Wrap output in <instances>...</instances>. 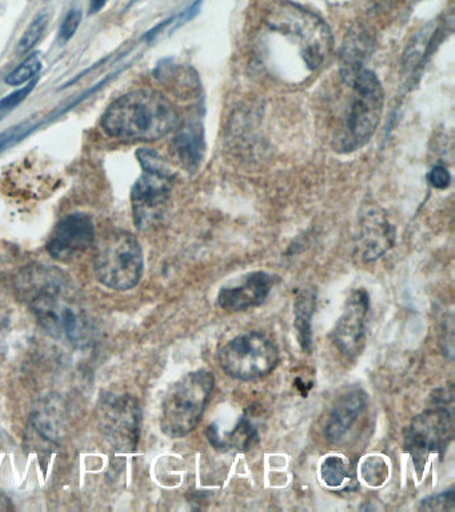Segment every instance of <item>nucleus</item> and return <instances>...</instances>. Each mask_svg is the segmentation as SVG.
I'll list each match as a JSON object with an SVG mask.
<instances>
[{"mask_svg": "<svg viewBox=\"0 0 455 512\" xmlns=\"http://www.w3.org/2000/svg\"><path fill=\"white\" fill-rule=\"evenodd\" d=\"M173 103L153 90L131 91L111 103L102 116L106 134L133 142H154L177 126Z\"/></svg>", "mask_w": 455, "mask_h": 512, "instance_id": "f257e3e1", "label": "nucleus"}, {"mask_svg": "<svg viewBox=\"0 0 455 512\" xmlns=\"http://www.w3.org/2000/svg\"><path fill=\"white\" fill-rule=\"evenodd\" d=\"M342 79L349 88V96L343 110L337 147L350 152L365 146L377 131L385 94L377 75L362 64L346 66L342 71Z\"/></svg>", "mask_w": 455, "mask_h": 512, "instance_id": "f03ea898", "label": "nucleus"}, {"mask_svg": "<svg viewBox=\"0 0 455 512\" xmlns=\"http://www.w3.org/2000/svg\"><path fill=\"white\" fill-rule=\"evenodd\" d=\"M453 384L433 394V407L411 420L405 432V450L413 458L415 470L421 475L433 454L442 458L454 436Z\"/></svg>", "mask_w": 455, "mask_h": 512, "instance_id": "7ed1b4c3", "label": "nucleus"}, {"mask_svg": "<svg viewBox=\"0 0 455 512\" xmlns=\"http://www.w3.org/2000/svg\"><path fill=\"white\" fill-rule=\"evenodd\" d=\"M215 379L213 372H189L167 391L162 403L161 428L170 438H183L201 422Z\"/></svg>", "mask_w": 455, "mask_h": 512, "instance_id": "20e7f679", "label": "nucleus"}, {"mask_svg": "<svg viewBox=\"0 0 455 512\" xmlns=\"http://www.w3.org/2000/svg\"><path fill=\"white\" fill-rule=\"evenodd\" d=\"M137 155L143 172L131 190V204L135 226L139 230H149L165 215L175 175L157 152L143 148Z\"/></svg>", "mask_w": 455, "mask_h": 512, "instance_id": "39448f33", "label": "nucleus"}, {"mask_svg": "<svg viewBox=\"0 0 455 512\" xmlns=\"http://www.w3.org/2000/svg\"><path fill=\"white\" fill-rule=\"evenodd\" d=\"M39 278L35 287L41 290L31 299L39 322L58 338H65L75 346L85 344L90 338L89 322L77 304L61 295L63 286L59 276L54 271H45V274H39Z\"/></svg>", "mask_w": 455, "mask_h": 512, "instance_id": "423d86ee", "label": "nucleus"}, {"mask_svg": "<svg viewBox=\"0 0 455 512\" xmlns=\"http://www.w3.org/2000/svg\"><path fill=\"white\" fill-rule=\"evenodd\" d=\"M98 279L115 291L131 290L141 282L143 252L133 234L113 231L103 236L94 256Z\"/></svg>", "mask_w": 455, "mask_h": 512, "instance_id": "0eeeda50", "label": "nucleus"}, {"mask_svg": "<svg viewBox=\"0 0 455 512\" xmlns=\"http://www.w3.org/2000/svg\"><path fill=\"white\" fill-rule=\"evenodd\" d=\"M218 362L231 378L250 382L265 378L278 366L277 347L261 332L235 336L218 352Z\"/></svg>", "mask_w": 455, "mask_h": 512, "instance_id": "6e6552de", "label": "nucleus"}, {"mask_svg": "<svg viewBox=\"0 0 455 512\" xmlns=\"http://www.w3.org/2000/svg\"><path fill=\"white\" fill-rule=\"evenodd\" d=\"M102 426L117 450L133 451L141 436V408L129 395L109 396L102 404Z\"/></svg>", "mask_w": 455, "mask_h": 512, "instance_id": "1a4fd4ad", "label": "nucleus"}, {"mask_svg": "<svg viewBox=\"0 0 455 512\" xmlns=\"http://www.w3.org/2000/svg\"><path fill=\"white\" fill-rule=\"evenodd\" d=\"M370 296L366 290H355L346 300L345 310L334 330V343L342 355L353 359L361 354L369 324Z\"/></svg>", "mask_w": 455, "mask_h": 512, "instance_id": "9d476101", "label": "nucleus"}, {"mask_svg": "<svg viewBox=\"0 0 455 512\" xmlns=\"http://www.w3.org/2000/svg\"><path fill=\"white\" fill-rule=\"evenodd\" d=\"M95 242V227L89 215L70 214L54 228L47 251L59 262H71L85 254Z\"/></svg>", "mask_w": 455, "mask_h": 512, "instance_id": "9b49d317", "label": "nucleus"}, {"mask_svg": "<svg viewBox=\"0 0 455 512\" xmlns=\"http://www.w3.org/2000/svg\"><path fill=\"white\" fill-rule=\"evenodd\" d=\"M275 283L273 275L258 271L246 275L241 282L223 287L218 292V304L223 310L239 312L265 302Z\"/></svg>", "mask_w": 455, "mask_h": 512, "instance_id": "f8f14e48", "label": "nucleus"}, {"mask_svg": "<svg viewBox=\"0 0 455 512\" xmlns=\"http://www.w3.org/2000/svg\"><path fill=\"white\" fill-rule=\"evenodd\" d=\"M369 398L365 391L355 387L346 391L334 404L325 426V436L330 443H339L357 424L366 411Z\"/></svg>", "mask_w": 455, "mask_h": 512, "instance_id": "ddd939ff", "label": "nucleus"}, {"mask_svg": "<svg viewBox=\"0 0 455 512\" xmlns=\"http://www.w3.org/2000/svg\"><path fill=\"white\" fill-rule=\"evenodd\" d=\"M394 243V230L386 216L370 210L362 218L358 236V250L365 262L381 258Z\"/></svg>", "mask_w": 455, "mask_h": 512, "instance_id": "4468645a", "label": "nucleus"}, {"mask_svg": "<svg viewBox=\"0 0 455 512\" xmlns=\"http://www.w3.org/2000/svg\"><path fill=\"white\" fill-rule=\"evenodd\" d=\"M174 150L182 166L187 170H197L205 151L202 127L197 123H190L178 131L174 140Z\"/></svg>", "mask_w": 455, "mask_h": 512, "instance_id": "2eb2a0df", "label": "nucleus"}, {"mask_svg": "<svg viewBox=\"0 0 455 512\" xmlns=\"http://www.w3.org/2000/svg\"><path fill=\"white\" fill-rule=\"evenodd\" d=\"M317 308V291L315 288H303L299 291L294 303L295 322L294 326L298 331V340L302 350L311 351L313 346V331H311V320Z\"/></svg>", "mask_w": 455, "mask_h": 512, "instance_id": "dca6fc26", "label": "nucleus"}, {"mask_svg": "<svg viewBox=\"0 0 455 512\" xmlns=\"http://www.w3.org/2000/svg\"><path fill=\"white\" fill-rule=\"evenodd\" d=\"M321 476L327 486L338 488L345 486L347 482H351L353 470L345 462V459L341 458V456L333 455L323 460Z\"/></svg>", "mask_w": 455, "mask_h": 512, "instance_id": "f3484780", "label": "nucleus"}, {"mask_svg": "<svg viewBox=\"0 0 455 512\" xmlns=\"http://www.w3.org/2000/svg\"><path fill=\"white\" fill-rule=\"evenodd\" d=\"M41 68V59H39L38 52H35V54L29 56L21 66H18L13 72H10V74L7 75L6 83L10 84V86H21V84H26L38 75Z\"/></svg>", "mask_w": 455, "mask_h": 512, "instance_id": "a211bd4d", "label": "nucleus"}, {"mask_svg": "<svg viewBox=\"0 0 455 512\" xmlns=\"http://www.w3.org/2000/svg\"><path fill=\"white\" fill-rule=\"evenodd\" d=\"M389 475V467L385 460L378 456L367 458L362 464V476L370 486L378 487L385 482Z\"/></svg>", "mask_w": 455, "mask_h": 512, "instance_id": "6ab92c4d", "label": "nucleus"}, {"mask_svg": "<svg viewBox=\"0 0 455 512\" xmlns=\"http://www.w3.org/2000/svg\"><path fill=\"white\" fill-rule=\"evenodd\" d=\"M257 438V431H255L253 424L247 419H242L235 430L231 432L230 444L241 451L249 450Z\"/></svg>", "mask_w": 455, "mask_h": 512, "instance_id": "aec40b11", "label": "nucleus"}, {"mask_svg": "<svg viewBox=\"0 0 455 512\" xmlns=\"http://www.w3.org/2000/svg\"><path fill=\"white\" fill-rule=\"evenodd\" d=\"M47 23H49L47 15H39L38 18L30 24V27L27 28L25 35L22 36L21 42H19V50L22 52L33 50L35 44H37L39 40L42 39L43 34H45Z\"/></svg>", "mask_w": 455, "mask_h": 512, "instance_id": "412c9836", "label": "nucleus"}, {"mask_svg": "<svg viewBox=\"0 0 455 512\" xmlns=\"http://www.w3.org/2000/svg\"><path fill=\"white\" fill-rule=\"evenodd\" d=\"M455 496L453 490H447L442 494L430 496L422 500L421 510L425 511H454Z\"/></svg>", "mask_w": 455, "mask_h": 512, "instance_id": "4be33fe9", "label": "nucleus"}, {"mask_svg": "<svg viewBox=\"0 0 455 512\" xmlns=\"http://www.w3.org/2000/svg\"><path fill=\"white\" fill-rule=\"evenodd\" d=\"M81 22V10H71L69 14H67L65 20H63L61 30H59V38H61L62 42H69V40L77 34Z\"/></svg>", "mask_w": 455, "mask_h": 512, "instance_id": "5701e85b", "label": "nucleus"}, {"mask_svg": "<svg viewBox=\"0 0 455 512\" xmlns=\"http://www.w3.org/2000/svg\"><path fill=\"white\" fill-rule=\"evenodd\" d=\"M429 182L431 186L437 188V190H445V188L450 186V172L443 166H435L433 170L430 171Z\"/></svg>", "mask_w": 455, "mask_h": 512, "instance_id": "b1692460", "label": "nucleus"}, {"mask_svg": "<svg viewBox=\"0 0 455 512\" xmlns=\"http://www.w3.org/2000/svg\"><path fill=\"white\" fill-rule=\"evenodd\" d=\"M35 82H31L29 86H26L21 91L14 92L7 96V98L0 100V108L2 110H6V108H14L18 106L19 103L23 102L30 95V92L34 90Z\"/></svg>", "mask_w": 455, "mask_h": 512, "instance_id": "393cba45", "label": "nucleus"}, {"mask_svg": "<svg viewBox=\"0 0 455 512\" xmlns=\"http://www.w3.org/2000/svg\"><path fill=\"white\" fill-rule=\"evenodd\" d=\"M107 0H91L90 2V14L94 15L101 11L106 6Z\"/></svg>", "mask_w": 455, "mask_h": 512, "instance_id": "a878e982", "label": "nucleus"}]
</instances>
